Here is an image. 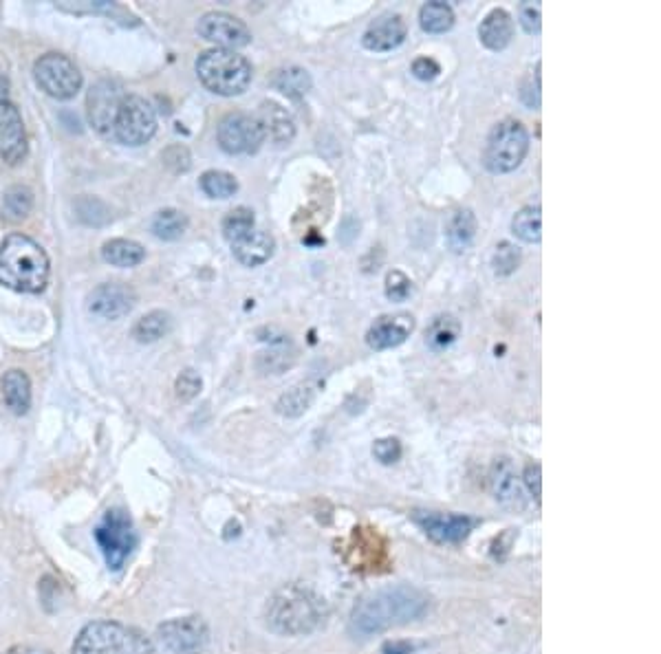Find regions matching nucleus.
Wrapping results in <instances>:
<instances>
[{"label": "nucleus", "mask_w": 661, "mask_h": 654, "mask_svg": "<svg viewBox=\"0 0 661 654\" xmlns=\"http://www.w3.org/2000/svg\"><path fill=\"white\" fill-rule=\"evenodd\" d=\"M428 606V595L410 584L377 588L355 604L351 613V630L353 635L373 637L419 619Z\"/></svg>", "instance_id": "f257e3e1"}, {"label": "nucleus", "mask_w": 661, "mask_h": 654, "mask_svg": "<svg viewBox=\"0 0 661 654\" xmlns=\"http://www.w3.org/2000/svg\"><path fill=\"white\" fill-rule=\"evenodd\" d=\"M327 619L324 599L311 588L287 584L267 599L265 624L280 637H305L316 632Z\"/></svg>", "instance_id": "f03ea898"}, {"label": "nucleus", "mask_w": 661, "mask_h": 654, "mask_svg": "<svg viewBox=\"0 0 661 654\" xmlns=\"http://www.w3.org/2000/svg\"><path fill=\"white\" fill-rule=\"evenodd\" d=\"M51 260L34 238L9 234L0 243V285L18 293H40L49 285Z\"/></svg>", "instance_id": "7ed1b4c3"}, {"label": "nucleus", "mask_w": 661, "mask_h": 654, "mask_svg": "<svg viewBox=\"0 0 661 654\" xmlns=\"http://www.w3.org/2000/svg\"><path fill=\"white\" fill-rule=\"evenodd\" d=\"M199 82L214 95H243L252 84V64L245 56L230 49H210L197 58Z\"/></svg>", "instance_id": "20e7f679"}, {"label": "nucleus", "mask_w": 661, "mask_h": 654, "mask_svg": "<svg viewBox=\"0 0 661 654\" xmlns=\"http://www.w3.org/2000/svg\"><path fill=\"white\" fill-rule=\"evenodd\" d=\"M71 654H155V646L135 628L117 621H93L75 639Z\"/></svg>", "instance_id": "39448f33"}, {"label": "nucleus", "mask_w": 661, "mask_h": 654, "mask_svg": "<svg viewBox=\"0 0 661 654\" xmlns=\"http://www.w3.org/2000/svg\"><path fill=\"white\" fill-rule=\"evenodd\" d=\"M529 133L518 119H503L487 135L483 166L492 174H509L525 161L529 152Z\"/></svg>", "instance_id": "423d86ee"}, {"label": "nucleus", "mask_w": 661, "mask_h": 654, "mask_svg": "<svg viewBox=\"0 0 661 654\" xmlns=\"http://www.w3.org/2000/svg\"><path fill=\"white\" fill-rule=\"evenodd\" d=\"M157 133V115L155 108L146 102L142 95L124 93L119 100L108 139H115L122 146H144Z\"/></svg>", "instance_id": "0eeeda50"}, {"label": "nucleus", "mask_w": 661, "mask_h": 654, "mask_svg": "<svg viewBox=\"0 0 661 654\" xmlns=\"http://www.w3.org/2000/svg\"><path fill=\"white\" fill-rule=\"evenodd\" d=\"M97 547H100L106 566L111 571H119L133 553L137 544V533L133 520L122 509L106 511L100 525L93 531Z\"/></svg>", "instance_id": "6e6552de"}, {"label": "nucleus", "mask_w": 661, "mask_h": 654, "mask_svg": "<svg viewBox=\"0 0 661 654\" xmlns=\"http://www.w3.org/2000/svg\"><path fill=\"white\" fill-rule=\"evenodd\" d=\"M34 78L40 86V91H45L53 100L67 102L73 100L75 95L82 89V73L75 67V62L62 53H47L40 56L34 64Z\"/></svg>", "instance_id": "1a4fd4ad"}, {"label": "nucleus", "mask_w": 661, "mask_h": 654, "mask_svg": "<svg viewBox=\"0 0 661 654\" xmlns=\"http://www.w3.org/2000/svg\"><path fill=\"white\" fill-rule=\"evenodd\" d=\"M265 128L258 117L247 113H230L216 128V141L227 155H254L265 144Z\"/></svg>", "instance_id": "9d476101"}, {"label": "nucleus", "mask_w": 661, "mask_h": 654, "mask_svg": "<svg viewBox=\"0 0 661 654\" xmlns=\"http://www.w3.org/2000/svg\"><path fill=\"white\" fill-rule=\"evenodd\" d=\"M157 639L172 654H201L210 643V628L199 615L175 617L157 628Z\"/></svg>", "instance_id": "9b49d317"}, {"label": "nucleus", "mask_w": 661, "mask_h": 654, "mask_svg": "<svg viewBox=\"0 0 661 654\" xmlns=\"http://www.w3.org/2000/svg\"><path fill=\"white\" fill-rule=\"evenodd\" d=\"M197 31L203 40L212 42L216 49H241L252 42V31L243 23L227 12H208L199 18Z\"/></svg>", "instance_id": "f8f14e48"}, {"label": "nucleus", "mask_w": 661, "mask_h": 654, "mask_svg": "<svg viewBox=\"0 0 661 654\" xmlns=\"http://www.w3.org/2000/svg\"><path fill=\"white\" fill-rule=\"evenodd\" d=\"M413 522L430 540L441 544L463 542L470 536L472 529L479 525V522L470 516L441 514V511H415Z\"/></svg>", "instance_id": "ddd939ff"}, {"label": "nucleus", "mask_w": 661, "mask_h": 654, "mask_svg": "<svg viewBox=\"0 0 661 654\" xmlns=\"http://www.w3.org/2000/svg\"><path fill=\"white\" fill-rule=\"evenodd\" d=\"M490 492L498 505H503L509 511H520L527 509V492L523 487V481L516 472L514 463L507 456H498L492 463L490 470Z\"/></svg>", "instance_id": "4468645a"}, {"label": "nucleus", "mask_w": 661, "mask_h": 654, "mask_svg": "<svg viewBox=\"0 0 661 654\" xmlns=\"http://www.w3.org/2000/svg\"><path fill=\"white\" fill-rule=\"evenodd\" d=\"M27 155L25 124L18 108L9 100H0V157L16 166Z\"/></svg>", "instance_id": "2eb2a0df"}, {"label": "nucleus", "mask_w": 661, "mask_h": 654, "mask_svg": "<svg viewBox=\"0 0 661 654\" xmlns=\"http://www.w3.org/2000/svg\"><path fill=\"white\" fill-rule=\"evenodd\" d=\"M137 302L135 291L122 282H106L93 289L89 296V311L106 320H119L133 311Z\"/></svg>", "instance_id": "dca6fc26"}, {"label": "nucleus", "mask_w": 661, "mask_h": 654, "mask_svg": "<svg viewBox=\"0 0 661 654\" xmlns=\"http://www.w3.org/2000/svg\"><path fill=\"white\" fill-rule=\"evenodd\" d=\"M415 331V318L410 313H395L377 318L366 331V344L373 351H388L402 346Z\"/></svg>", "instance_id": "f3484780"}, {"label": "nucleus", "mask_w": 661, "mask_h": 654, "mask_svg": "<svg viewBox=\"0 0 661 654\" xmlns=\"http://www.w3.org/2000/svg\"><path fill=\"white\" fill-rule=\"evenodd\" d=\"M122 97H124L122 86L111 80L97 82L89 91V100H86V106H89V122L100 135L108 137V133H111L115 108Z\"/></svg>", "instance_id": "a211bd4d"}, {"label": "nucleus", "mask_w": 661, "mask_h": 654, "mask_svg": "<svg viewBox=\"0 0 661 654\" xmlns=\"http://www.w3.org/2000/svg\"><path fill=\"white\" fill-rule=\"evenodd\" d=\"M406 36H408L406 20L399 14H386L368 25L362 36V45L368 51H377V53L393 51L399 45H404Z\"/></svg>", "instance_id": "6ab92c4d"}, {"label": "nucleus", "mask_w": 661, "mask_h": 654, "mask_svg": "<svg viewBox=\"0 0 661 654\" xmlns=\"http://www.w3.org/2000/svg\"><path fill=\"white\" fill-rule=\"evenodd\" d=\"M230 247H232V254L238 263L245 267H260L274 256L276 241L269 232L260 230V227H254V230H249L247 234L238 236L236 241L230 243Z\"/></svg>", "instance_id": "aec40b11"}, {"label": "nucleus", "mask_w": 661, "mask_h": 654, "mask_svg": "<svg viewBox=\"0 0 661 654\" xmlns=\"http://www.w3.org/2000/svg\"><path fill=\"white\" fill-rule=\"evenodd\" d=\"M479 38L483 47L490 51H503L514 38V20L505 9H492L479 27Z\"/></svg>", "instance_id": "412c9836"}, {"label": "nucleus", "mask_w": 661, "mask_h": 654, "mask_svg": "<svg viewBox=\"0 0 661 654\" xmlns=\"http://www.w3.org/2000/svg\"><path fill=\"white\" fill-rule=\"evenodd\" d=\"M258 122L263 124L265 135L278 146H285L296 137V122L285 108L276 102H265L260 106Z\"/></svg>", "instance_id": "4be33fe9"}, {"label": "nucleus", "mask_w": 661, "mask_h": 654, "mask_svg": "<svg viewBox=\"0 0 661 654\" xmlns=\"http://www.w3.org/2000/svg\"><path fill=\"white\" fill-rule=\"evenodd\" d=\"M476 236V216L470 207H459L446 221V241L454 254L468 252Z\"/></svg>", "instance_id": "5701e85b"}, {"label": "nucleus", "mask_w": 661, "mask_h": 654, "mask_svg": "<svg viewBox=\"0 0 661 654\" xmlns=\"http://www.w3.org/2000/svg\"><path fill=\"white\" fill-rule=\"evenodd\" d=\"M0 386H3V399H5V406L12 410L18 417H23V414L29 412L31 408V381L27 377L25 370L20 368H12L7 370L3 375V381H0Z\"/></svg>", "instance_id": "b1692460"}, {"label": "nucleus", "mask_w": 661, "mask_h": 654, "mask_svg": "<svg viewBox=\"0 0 661 654\" xmlns=\"http://www.w3.org/2000/svg\"><path fill=\"white\" fill-rule=\"evenodd\" d=\"M102 258L113 267L130 269L142 263L146 258V249L135 241H128V238H113V241L104 243Z\"/></svg>", "instance_id": "393cba45"}, {"label": "nucleus", "mask_w": 661, "mask_h": 654, "mask_svg": "<svg viewBox=\"0 0 661 654\" xmlns=\"http://www.w3.org/2000/svg\"><path fill=\"white\" fill-rule=\"evenodd\" d=\"M461 335V322L454 318L452 313H441L437 318H432L426 329V344L432 351H446Z\"/></svg>", "instance_id": "a878e982"}, {"label": "nucleus", "mask_w": 661, "mask_h": 654, "mask_svg": "<svg viewBox=\"0 0 661 654\" xmlns=\"http://www.w3.org/2000/svg\"><path fill=\"white\" fill-rule=\"evenodd\" d=\"M540 205H525L523 210H518L512 218V232L516 238L527 243L536 245L543 238V216H540Z\"/></svg>", "instance_id": "bb28decb"}, {"label": "nucleus", "mask_w": 661, "mask_h": 654, "mask_svg": "<svg viewBox=\"0 0 661 654\" xmlns=\"http://www.w3.org/2000/svg\"><path fill=\"white\" fill-rule=\"evenodd\" d=\"M316 392L318 390H316V386L311 384V381H307V384H298L291 390H287L285 395L278 399L276 412L283 414V417L296 419V417H300V414H305L311 408V403L316 401Z\"/></svg>", "instance_id": "cd10ccee"}, {"label": "nucleus", "mask_w": 661, "mask_h": 654, "mask_svg": "<svg viewBox=\"0 0 661 654\" xmlns=\"http://www.w3.org/2000/svg\"><path fill=\"white\" fill-rule=\"evenodd\" d=\"M454 20H457L454 9L441 0H432L419 9V25L428 34H446L454 27Z\"/></svg>", "instance_id": "c85d7f7f"}, {"label": "nucleus", "mask_w": 661, "mask_h": 654, "mask_svg": "<svg viewBox=\"0 0 661 654\" xmlns=\"http://www.w3.org/2000/svg\"><path fill=\"white\" fill-rule=\"evenodd\" d=\"M188 216L175 207H166L155 214L150 230L159 238V241H179V238L188 230Z\"/></svg>", "instance_id": "c756f323"}, {"label": "nucleus", "mask_w": 661, "mask_h": 654, "mask_svg": "<svg viewBox=\"0 0 661 654\" xmlns=\"http://www.w3.org/2000/svg\"><path fill=\"white\" fill-rule=\"evenodd\" d=\"M172 329V318L170 313L166 311H150L146 313L142 320H137L133 335L137 342L142 344H150V342H157L161 337H166Z\"/></svg>", "instance_id": "7c9ffc66"}, {"label": "nucleus", "mask_w": 661, "mask_h": 654, "mask_svg": "<svg viewBox=\"0 0 661 654\" xmlns=\"http://www.w3.org/2000/svg\"><path fill=\"white\" fill-rule=\"evenodd\" d=\"M34 210V192L27 185H12L3 196V216L7 221H23Z\"/></svg>", "instance_id": "2f4dec72"}, {"label": "nucleus", "mask_w": 661, "mask_h": 654, "mask_svg": "<svg viewBox=\"0 0 661 654\" xmlns=\"http://www.w3.org/2000/svg\"><path fill=\"white\" fill-rule=\"evenodd\" d=\"M274 86L280 93H285L287 97H294V100H298V97L307 95L311 91V75L300 67L280 69L274 75Z\"/></svg>", "instance_id": "473e14b6"}, {"label": "nucleus", "mask_w": 661, "mask_h": 654, "mask_svg": "<svg viewBox=\"0 0 661 654\" xmlns=\"http://www.w3.org/2000/svg\"><path fill=\"white\" fill-rule=\"evenodd\" d=\"M201 190L210 196V199H230L238 192V181L234 174L223 170H208L201 174L199 179Z\"/></svg>", "instance_id": "72a5a7b5"}, {"label": "nucleus", "mask_w": 661, "mask_h": 654, "mask_svg": "<svg viewBox=\"0 0 661 654\" xmlns=\"http://www.w3.org/2000/svg\"><path fill=\"white\" fill-rule=\"evenodd\" d=\"M523 263V252H520V247L509 243V241H501L494 249V256H492V269L496 276H512L514 271Z\"/></svg>", "instance_id": "f704fd0d"}, {"label": "nucleus", "mask_w": 661, "mask_h": 654, "mask_svg": "<svg viewBox=\"0 0 661 654\" xmlns=\"http://www.w3.org/2000/svg\"><path fill=\"white\" fill-rule=\"evenodd\" d=\"M223 236L227 243L236 241L238 236L247 234L249 230H254L256 227V218L254 212L249 210V207H234V210L223 218Z\"/></svg>", "instance_id": "c9c22d12"}, {"label": "nucleus", "mask_w": 661, "mask_h": 654, "mask_svg": "<svg viewBox=\"0 0 661 654\" xmlns=\"http://www.w3.org/2000/svg\"><path fill=\"white\" fill-rule=\"evenodd\" d=\"M75 212H78V218L84 225L100 227L111 221V210L100 199H91V196H84L75 203Z\"/></svg>", "instance_id": "e433bc0d"}, {"label": "nucleus", "mask_w": 661, "mask_h": 654, "mask_svg": "<svg viewBox=\"0 0 661 654\" xmlns=\"http://www.w3.org/2000/svg\"><path fill=\"white\" fill-rule=\"evenodd\" d=\"M413 296V280L404 271L393 269L386 274V298L390 302H406Z\"/></svg>", "instance_id": "4c0bfd02"}, {"label": "nucleus", "mask_w": 661, "mask_h": 654, "mask_svg": "<svg viewBox=\"0 0 661 654\" xmlns=\"http://www.w3.org/2000/svg\"><path fill=\"white\" fill-rule=\"evenodd\" d=\"M402 454H404L402 443H399V439H393V436H388V439H379L373 445V456L384 465L397 463L399 459H402Z\"/></svg>", "instance_id": "58836bf2"}, {"label": "nucleus", "mask_w": 661, "mask_h": 654, "mask_svg": "<svg viewBox=\"0 0 661 654\" xmlns=\"http://www.w3.org/2000/svg\"><path fill=\"white\" fill-rule=\"evenodd\" d=\"M201 386H203V381H201L197 370H192V368L183 370V373L177 377V384H175L177 397L181 401H192L201 392Z\"/></svg>", "instance_id": "ea45409f"}, {"label": "nucleus", "mask_w": 661, "mask_h": 654, "mask_svg": "<svg viewBox=\"0 0 661 654\" xmlns=\"http://www.w3.org/2000/svg\"><path fill=\"white\" fill-rule=\"evenodd\" d=\"M518 16H520V25H523L527 34H540V27H543V16H540L538 3H523L518 7Z\"/></svg>", "instance_id": "a19ab883"}, {"label": "nucleus", "mask_w": 661, "mask_h": 654, "mask_svg": "<svg viewBox=\"0 0 661 654\" xmlns=\"http://www.w3.org/2000/svg\"><path fill=\"white\" fill-rule=\"evenodd\" d=\"M540 478H543V470H540L538 463H529L525 467L523 478H520V481H523L525 492L536 500V505H540V494H543V487H540L543 485V481H540Z\"/></svg>", "instance_id": "79ce46f5"}, {"label": "nucleus", "mask_w": 661, "mask_h": 654, "mask_svg": "<svg viewBox=\"0 0 661 654\" xmlns=\"http://www.w3.org/2000/svg\"><path fill=\"white\" fill-rule=\"evenodd\" d=\"M520 100L529 108H540V64L536 67V78H525L520 84Z\"/></svg>", "instance_id": "37998d69"}, {"label": "nucleus", "mask_w": 661, "mask_h": 654, "mask_svg": "<svg viewBox=\"0 0 661 654\" xmlns=\"http://www.w3.org/2000/svg\"><path fill=\"white\" fill-rule=\"evenodd\" d=\"M413 75L421 82H432L441 75V64L435 58H417L413 62Z\"/></svg>", "instance_id": "c03bdc74"}, {"label": "nucleus", "mask_w": 661, "mask_h": 654, "mask_svg": "<svg viewBox=\"0 0 661 654\" xmlns=\"http://www.w3.org/2000/svg\"><path fill=\"white\" fill-rule=\"evenodd\" d=\"M7 654H49L45 650H40V648H34V646H16L9 650Z\"/></svg>", "instance_id": "a18cd8bd"}, {"label": "nucleus", "mask_w": 661, "mask_h": 654, "mask_svg": "<svg viewBox=\"0 0 661 654\" xmlns=\"http://www.w3.org/2000/svg\"><path fill=\"white\" fill-rule=\"evenodd\" d=\"M7 91H9V82H7V78L3 75V71H0V100H9Z\"/></svg>", "instance_id": "49530a36"}]
</instances>
